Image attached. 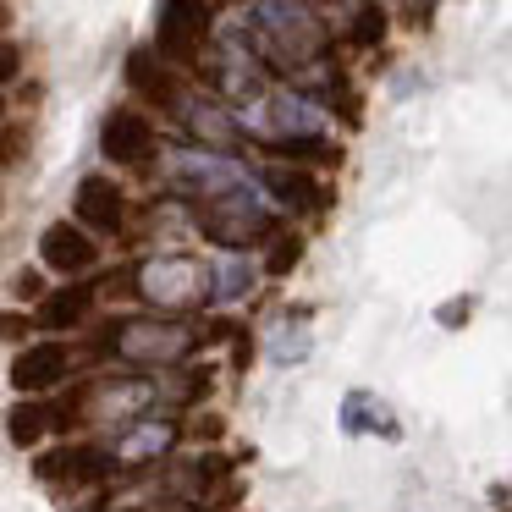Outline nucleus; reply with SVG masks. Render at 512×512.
I'll return each mask as SVG.
<instances>
[{"label": "nucleus", "instance_id": "nucleus-17", "mask_svg": "<svg viewBox=\"0 0 512 512\" xmlns=\"http://www.w3.org/2000/svg\"><path fill=\"white\" fill-rule=\"evenodd\" d=\"M94 298H100L94 287H83V281H67V287L50 292V298L34 309V325H39V331H56V336H61V331H78V325L94 314Z\"/></svg>", "mask_w": 512, "mask_h": 512}, {"label": "nucleus", "instance_id": "nucleus-11", "mask_svg": "<svg viewBox=\"0 0 512 512\" xmlns=\"http://www.w3.org/2000/svg\"><path fill=\"white\" fill-rule=\"evenodd\" d=\"M39 259H45V270L78 281V276H89V270L100 265V243H94L78 221H56V226H45V237H39Z\"/></svg>", "mask_w": 512, "mask_h": 512}, {"label": "nucleus", "instance_id": "nucleus-16", "mask_svg": "<svg viewBox=\"0 0 512 512\" xmlns=\"http://www.w3.org/2000/svg\"><path fill=\"white\" fill-rule=\"evenodd\" d=\"M342 430L347 435H380V441H402V424L391 413V402H380L375 391H347L342 397Z\"/></svg>", "mask_w": 512, "mask_h": 512}, {"label": "nucleus", "instance_id": "nucleus-25", "mask_svg": "<svg viewBox=\"0 0 512 512\" xmlns=\"http://www.w3.org/2000/svg\"><path fill=\"white\" fill-rule=\"evenodd\" d=\"M402 23H413V34H424V28H430L435 23V6H402Z\"/></svg>", "mask_w": 512, "mask_h": 512}, {"label": "nucleus", "instance_id": "nucleus-18", "mask_svg": "<svg viewBox=\"0 0 512 512\" xmlns=\"http://www.w3.org/2000/svg\"><path fill=\"white\" fill-rule=\"evenodd\" d=\"M259 270L265 265H254L248 254H215L210 259V298L215 303H243L248 292H254Z\"/></svg>", "mask_w": 512, "mask_h": 512}, {"label": "nucleus", "instance_id": "nucleus-23", "mask_svg": "<svg viewBox=\"0 0 512 512\" xmlns=\"http://www.w3.org/2000/svg\"><path fill=\"white\" fill-rule=\"evenodd\" d=\"M12 298L45 303V298H50V292H45V276H39V270H17V276H12Z\"/></svg>", "mask_w": 512, "mask_h": 512}, {"label": "nucleus", "instance_id": "nucleus-5", "mask_svg": "<svg viewBox=\"0 0 512 512\" xmlns=\"http://www.w3.org/2000/svg\"><path fill=\"white\" fill-rule=\"evenodd\" d=\"M254 182H259V171H248L237 155H215V149H177V155L166 160V188L182 193V199H193L199 210L254 188Z\"/></svg>", "mask_w": 512, "mask_h": 512}, {"label": "nucleus", "instance_id": "nucleus-4", "mask_svg": "<svg viewBox=\"0 0 512 512\" xmlns=\"http://www.w3.org/2000/svg\"><path fill=\"white\" fill-rule=\"evenodd\" d=\"M133 292L155 314H177L210 298V259L193 254H149L133 265Z\"/></svg>", "mask_w": 512, "mask_h": 512}, {"label": "nucleus", "instance_id": "nucleus-9", "mask_svg": "<svg viewBox=\"0 0 512 512\" xmlns=\"http://www.w3.org/2000/svg\"><path fill=\"white\" fill-rule=\"evenodd\" d=\"M72 215L89 237H116L127 226V193L116 188V177H83L78 182V199H72Z\"/></svg>", "mask_w": 512, "mask_h": 512}, {"label": "nucleus", "instance_id": "nucleus-12", "mask_svg": "<svg viewBox=\"0 0 512 512\" xmlns=\"http://www.w3.org/2000/svg\"><path fill=\"white\" fill-rule=\"evenodd\" d=\"M127 89H133L149 111H171V116H177V105L188 100L182 83H177V72H166L160 50H133V56H127Z\"/></svg>", "mask_w": 512, "mask_h": 512}, {"label": "nucleus", "instance_id": "nucleus-3", "mask_svg": "<svg viewBox=\"0 0 512 512\" xmlns=\"http://www.w3.org/2000/svg\"><path fill=\"white\" fill-rule=\"evenodd\" d=\"M270 204L276 199L265 193V182H254V188L232 193V199H221V204H204V210L193 215V226H199V237L215 243L221 254H237V248L265 243V237H281Z\"/></svg>", "mask_w": 512, "mask_h": 512}, {"label": "nucleus", "instance_id": "nucleus-2", "mask_svg": "<svg viewBox=\"0 0 512 512\" xmlns=\"http://www.w3.org/2000/svg\"><path fill=\"white\" fill-rule=\"evenodd\" d=\"M204 347V331L182 320H160V314H133V320H111L94 342L100 358H122L133 369H177Z\"/></svg>", "mask_w": 512, "mask_h": 512}, {"label": "nucleus", "instance_id": "nucleus-7", "mask_svg": "<svg viewBox=\"0 0 512 512\" xmlns=\"http://www.w3.org/2000/svg\"><path fill=\"white\" fill-rule=\"evenodd\" d=\"M72 364H78V347L61 342V336H45V342H28V353L12 358V386L23 391L28 402L45 397V391H61L72 380Z\"/></svg>", "mask_w": 512, "mask_h": 512}, {"label": "nucleus", "instance_id": "nucleus-26", "mask_svg": "<svg viewBox=\"0 0 512 512\" xmlns=\"http://www.w3.org/2000/svg\"><path fill=\"white\" fill-rule=\"evenodd\" d=\"M221 430H226L221 413H204V419H193V435H199V441H221Z\"/></svg>", "mask_w": 512, "mask_h": 512}, {"label": "nucleus", "instance_id": "nucleus-21", "mask_svg": "<svg viewBox=\"0 0 512 512\" xmlns=\"http://www.w3.org/2000/svg\"><path fill=\"white\" fill-rule=\"evenodd\" d=\"M391 17L397 12H386V6H353V12H347V39H353L358 50H375L380 39H386Z\"/></svg>", "mask_w": 512, "mask_h": 512}, {"label": "nucleus", "instance_id": "nucleus-1", "mask_svg": "<svg viewBox=\"0 0 512 512\" xmlns=\"http://www.w3.org/2000/svg\"><path fill=\"white\" fill-rule=\"evenodd\" d=\"M248 45L259 50V61L287 78H303V72L325 67L331 61V28H320L314 6H281V0H265V6H248Z\"/></svg>", "mask_w": 512, "mask_h": 512}, {"label": "nucleus", "instance_id": "nucleus-6", "mask_svg": "<svg viewBox=\"0 0 512 512\" xmlns=\"http://www.w3.org/2000/svg\"><path fill=\"white\" fill-rule=\"evenodd\" d=\"M210 17H215V6L166 0V6L155 12V50H160V61H177V67H204V50L215 45Z\"/></svg>", "mask_w": 512, "mask_h": 512}, {"label": "nucleus", "instance_id": "nucleus-13", "mask_svg": "<svg viewBox=\"0 0 512 512\" xmlns=\"http://www.w3.org/2000/svg\"><path fill=\"white\" fill-rule=\"evenodd\" d=\"M177 441H182V424L171 419V413H155V419H138L133 430L116 435L111 452H116V463H122V468H138V463H160Z\"/></svg>", "mask_w": 512, "mask_h": 512}, {"label": "nucleus", "instance_id": "nucleus-20", "mask_svg": "<svg viewBox=\"0 0 512 512\" xmlns=\"http://www.w3.org/2000/svg\"><path fill=\"white\" fill-rule=\"evenodd\" d=\"M6 424H12V446H39V435L56 430V408L50 402H12V413H6Z\"/></svg>", "mask_w": 512, "mask_h": 512}, {"label": "nucleus", "instance_id": "nucleus-22", "mask_svg": "<svg viewBox=\"0 0 512 512\" xmlns=\"http://www.w3.org/2000/svg\"><path fill=\"white\" fill-rule=\"evenodd\" d=\"M298 259H303V237H298V232H281V237H270L265 276H292V270H298Z\"/></svg>", "mask_w": 512, "mask_h": 512}, {"label": "nucleus", "instance_id": "nucleus-15", "mask_svg": "<svg viewBox=\"0 0 512 512\" xmlns=\"http://www.w3.org/2000/svg\"><path fill=\"white\" fill-rule=\"evenodd\" d=\"M259 182H265V193L276 204H287V210H325L331 204V188L325 182H314L309 171H298V166H259Z\"/></svg>", "mask_w": 512, "mask_h": 512}, {"label": "nucleus", "instance_id": "nucleus-27", "mask_svg": "<svg viewBox=\"0 0 512 512\" xmlns=\"http://www.w3.org/2000/svg\"><path fill=\"white\" fill-rule=\"evenodd\" d=\"M23 331H28V320H23V314H6V336H12V342H23Z\"/></svg>", "mask_w": 512, "mask_h": 512}, {"label": "nucleus", "instance_id": "nucleus-14", "mask_svg": "<svg viewBox=\"0 0 512 512\" xmlns=\"http://www.w3.org/2000/svg\"><path fill=\"white\" fill-rule=\"evenodd\" d=\"M177 122L188 127L193 138H204V149H215V155H232V144L243 138V127H237V116H226L215 100H204V94H188V100L177 105Z\"/></svg>", "mask_w": 512, "mask_h": 512}, {"label": "nucleus", "instance_id": "nucleus-24", "mask_svg": "<svg viewBox=\"0 0 512 512\" xmlns=\"http://www.w3.org/2000/svg\"><path fill=\"white\" fill-rule=\"evenodd\" d=\"M468 314H474V298H452L441 314H435V320H441V325H463Z\"/></svg>", "mask_w": 512, "mask_h": 512}, {"label": "nucleus", "instance_id": "nucleus-19", "mask_svg": "<svg viewBox=\"0 0 512 512\" xmlns=\"http://www.w3.org/2000/svg\"><path fill=\"white\" fill-rule=\"evenodd\" d=\"M265 353H270V364H303V358L314 353V336H309V309H298L292 320H281L276 331H270V342H265Z\"/></svg>", "mask_w": 512, "mask_h": 512}, {"label": "nucleus", "instance_id": "nucleus-10", "mask_svg": "<svg viewBox=\"0 0 512 512\" xmlns=\"http://www.w3.org/2000/svg\"><path fill=\"white\" fill-rule=\"evenodd\" d=\"M111 468H116V452L111 446H94V441H78V446L67 441L61 452L39 457V479H45V485H72V490L100 485Z\"/></svg>", "mask_w": 512, "mask_h": 512}, {"label": "nucleus", "instance_id": "nucleus-8", "mask_svg": "<svg viewBox=\"0 0 512 512\" xmlns=\"http://www.w3.org/2000/svg\"><path fill=\"white\" fill-rule=\"evenodd\" d=\"M155 144H160V133L138 105L105 111V122H100V155L105 160H116V166H144V160L155 155Z\"/></svg>", "mask_w": 512, "mask_h": 512}]
</instances>
